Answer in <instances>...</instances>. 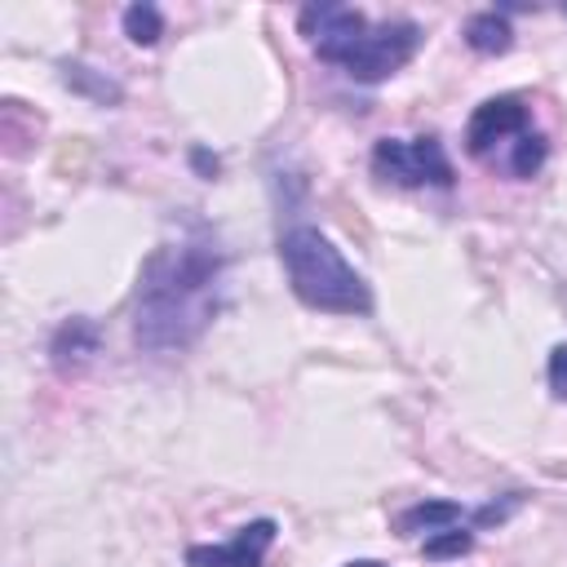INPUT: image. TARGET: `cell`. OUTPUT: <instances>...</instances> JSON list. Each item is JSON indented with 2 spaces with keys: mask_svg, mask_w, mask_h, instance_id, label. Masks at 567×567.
I'll return each mask as SVG.
<instances>
[{
  "mask_svg": "<svg viewBox=\"0 0 567 567\" xmlns=\"http://www.w3.org/2000/svg\"><path fill=\"white\" fill-rule=\"evenodd\" d=\"M221 275L226 252L204 226L177 230L164 239L137 275L133 297V341L146 354H182L190 350L204 328L217 319L221 306Z\"/></svg>",
  "mask_w": 567,
  "mask_h": 567,
  "instance_id": "6da1fadb",
  "label": "cell"
},
{
  "mask_svg": "<svg viewBox=\"0 0 567 567\" xmlns=\"http://www.w3.org/2000/svg\"><path fill=\"white\" fill-rule=\"evenodd\" d=\"M279 261L301 306L323 315H368L372 288L368 279L341 257V248L315 226H288L279 235Z\"/></svg>",
  "mask_w": 567,
  "mask_h": 567,
  "instance_id": "7a4b0ae2",
  "label": "cell"
},
{
  "mask_svg": "<svg viewBox=\"0 0 567 567\" xmlns=\"http://www.w3.org/2000/svg\"><path fill=\"white\" fill-rule=\"evenodd\" d=\"M416 44H421V27H416V22H408V18L377 22V27H368V35L346 53L341 71H346L350 80H359V84H381V80H390L399 66L412 62Z\"/></svg>",
  "mask_w": 567,
  "mask_h": 567,
  "instance_id": "3957f363",
  "label": "cell"
},
{
  "mask_svg": "<svg viewBox=\"0 0 567 567\" xmlns=\"http://www.w3.org/2000/svg\"><path fill=\"white\" fill-rule=\"evenodd\" d=\"M372 173L394 186H452V159L439 137H381L372 146Z\"/></svg>",
  "mask_w": 567,
  "mask_h": 567,
  "instance_id": "277c9868",
  "label": "cell"
},
{
  "mask_svg": "<svg viewBox=\"0 0 567 567\" xmlns=\"http://www.w3.org/2000/svg\"><path fill=\"white\" fill-rule=\"evenodd\" d=\"M368 18L359 13V9H350V4H306L301 9V18H297V31L315 44V53L323 58V62H332V66H341L346 62V53L368 35Z\"/></svg>",
  "mask_w": 567,
  "mask_h": 567,
  "instance_id": "5b68a950",
  "label": "cell"
},
{
  "mask_svg": "<svg viewBox=\"0 0 567 567\" xmlns=\"http://www.w3.org/2000/svg\"><path fill=\"white\" fill-rule=\"evenodd\" d=\"M275 536H279L275 518H252L226 545H190L186 549V567H261L266 549L275 545Z\"/></svg>",
  "mask_w": 567,
  "mask_h": 567,
  "instance_id": "8992f818",
  "label": "cell"
},
{
  "mask_svg": "<svg viewBox=\"0 0 567 567\" xmlns=\"http://www.w3.org/2000/svg\"><path fill=\"white\" fill-rule=\"evenodd\" d=\"M523 133H527V106L518 97H487L474 106V115L465 124V151L474 159H487L496 142L523 137Z\"/></svg>",
  "mask_w": 567,
  "mask_h": 567,
  "instance_id": "52a82bcc",
  "label": "cell"
},
{
  "mask_svg": "<svg viewBox=\"0 0 567 567\" xmlns=\"http://www.w3.org/2000/svg\"><path fill=\"white\" fill-rule=\"evenodd\" d=\"M97 354V323L93 319H66L58 332H53V341H49V359H53V368L58 372H75V368H84L89 359Z\"/></svg>",
  "mask_w": 567,
  "mask_h": 567,
  "instance_id": "ba28073f",
  "label": "cell"
},
{
  "mask_svg": "<svg viewBox=\"0 0 567 567\" xmlns=\"http://www.w3.org/2000/svg\"><path fill=\"white\" fill-rule=\"evenodd\" d=\"M465 44H470L474 53H483V58L509 53V44H514V27H509V18L496 13V9L474 13V18L465 22Z\"/></svg>",
  "mask_w": 567,
  "mask_h": 567,
  "instance_id": "9c48e42d",
  "label": "cell"
},
{
  "mask_svg": "<svg viewBox=\"0 0 567 567\" xmlns=\"http://www.w3.org/2000/svg\"><path fill=\"white\" fill-rule=\"evenodd\" d=\"M62 84H66L71 93H84V97L97 102V106H120V102H124V89H120L106 71H93V66H84V62H62Z\"/></svg>",
  "mask_w": 567,
  "mask_h": 567,
  "instance_id": "30bf717a",
  "label": "cell"
},
{
  "mask_svg": "<svg viewBox=\"0 0 567 567\" xmlns=\"http://www.w3.org/2000/svg\"><path fill=\"white\" fill-rule=\"evenodd\" d=\"M461 523V505L456 501H421V505H412V509H403L399 514V527H403V536L408 532H443V527H456Z\"/></svg>",
  "mask_w": 567,
  "mask_h": 567,
  "instance_id": "8fae6325",
  "label": "cell"
},
{
  "mask_svg": "<svg viewBox=\"0 0 567 567\" xmlns=\"http://www.w3.org/2000/svg\"><path fill=\"white\" fill-rule=\"evenodd\" d=\"M124 35H128L133 44L151 49V44L164 35V13H159L155 4H146V0L128 4V9H124Z\"/></svg>",
  "mask_w": 567,
  "mask_h": 567,
  "instance_id": "7c38bea8",
  "label": "cell"
},
{
  "mask_svg": "<svg viewBox=\"0 0 567 567\" xmlns=\"http://www.w3.org/2000/svg\"><path fill=\"white\" fill-rule=\"evenodd\" d=\"M545 159H549V142H545L540 133H523V137H514V155H509V173H514L518 182H527V177H536V173L545 168Z\"/></svg>",
  "mask_w": 567,
  "mask_h": 567,
  "instance_id": "4fadbf2b",
  "label": "cell"
},
{
  "mask_svg": "<svg viewBox=\"0 0 567 567\" xmlns=\"http://www.w3.org/2000/svg\"><path fill=\"white\" fill-rule=\"evenodd\" d=\"M474 549V532H465V527H443V532H434V536H425V558H461V554H470Z\"/></svg>",
  "mask_w": 567,
  "mask_h": 567,
  "instance_id": "5bb4252c",
  "label": "cell"
},
{
  "mask_svg": "<svg viewBox=\"0 0 567 567\" xmlns=\"http://www.w3.org/2000/svg\"><path fill=\"white\" fill-rule=\"evenodd\" d=\"M518 505H523V492H509L505 501H487V505H478L470 518H474V527H501Z\"/></svg>",
  "mask_w": 567,
  "mask_h": 567,
  "instance_id": "9a60e30c",
  "label": "cell"
},
{
  "mask_svg": "<svg viewBox=\"0 0 567 567\" xmlns=\"http://www.w3.org/2000/svg\"><path fill=\"white\" fill-rule=\"evenodd\" d=\"M549 390L554 399H567V346L549 350Z\"/></svg>",
  "mask_w": 567,
  "mask_h": 567,
  "instance_id": "2e32d148",
  "label": "cell"
},
{
  "mask_svg": "<svg viewBox=\"0 0 567 567\" xmlns=\"http://www.w3.org/2000/svg\"><path fill=\"white\" fill-rule=\"evenodd\" d=\"M190 164H195L204 177H217V168H221V164H217V155H208L204 146H195V151H190Z\"/></svg>",
  "mask_w": 567,
  "mask_h": 567,
  "instance_id": "e0dca14e",
  "label": "cell"
},
{
  "mask_svg": "<svg viewBox=\"0 0 567 567\" xmlns=\"http://www.w3.org/2000/svg\"><path fill=\"white\" fill-rule=\"evenodd\" d=\"M346 567H381V563H372V558H359V563H346Z\"/></svg>",
  "mask_w": 567,
  "mask_h": 567,
  "instance_id": "ac0fdd59",
  "label": "cell"
}]
</instances>
